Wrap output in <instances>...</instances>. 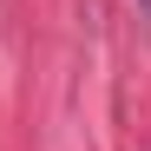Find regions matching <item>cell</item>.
<instances>
[{
	"instance_id": "obj_1",
	"label": "cell",
	"mask_w": 151,
	"mask_h": 151,
	"mask_svg": "<svg viewBox=\"0 0 151 151\" xmlns=\"http://www.w3.org/2000/svg\"><path fill=\"white\" fill-rule=\"evenodd\" d=\"M138 7H145V13H151V0H138Z\"/></svg>"
}]
</instances>
